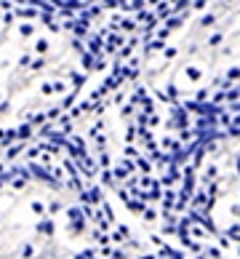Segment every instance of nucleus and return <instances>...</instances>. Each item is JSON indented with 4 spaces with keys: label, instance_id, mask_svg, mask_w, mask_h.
Masks as SVG:
<instances>
[]
</instances>
